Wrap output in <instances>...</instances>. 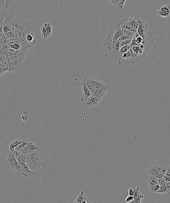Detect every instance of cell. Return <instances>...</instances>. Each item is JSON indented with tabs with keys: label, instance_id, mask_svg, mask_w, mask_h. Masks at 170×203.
I'll return each instance as SVG.
<instances>
[{
	"label": "cell",
	"instance_id": "obj_25",
	"mask_svg": "<svg viewBox=\"0 0 170 203\" xmlns=\"http://www.w3.org/2000/svg\"><path fill=\"white\" fill-rule=\"evenodd\" d=\"M7 14L8 13L5 11H0V32H3L4 19Z\"/></svg>",
	"mask_w": 170,
	"mask_h": 203
},
{
	"label": "cell",
	"instance_id": "obj_38",
	"mask_svg": "<svg viewBox=\"0 0 170 203\" xmlns=\"http://www.w3.org/2000/svg\"><path fill=\"white\" fill-rule=\"evenodd\" d=\"M1 1V2H2V3L5 4V9H8L9 5L10 3H12L13 1Z\"/></svg>",
	"mask_w": 170,
	"mask_h": 203
},
{
	"label": "cell",
	"instance_id": "obj_29",
	"mask_svg": "<svg viewBox=\"0 0 170 203\" xmlns=\"http://www.w3.org/2000/svg\"><path fill=\"white\" fill-rule=\"evenodd\" d=\"M9 49L14 50H18L21 49V46L17 42L12 43L11 44L9 45Z\"/></svg>",
	"mask_w": 170,
	"mask_h": 203
},
{
	"label": "cell",
	"instance_id": "obj_1",
	"mask_svg": "<svg viewBox=\"0 0 170 203\" xmlns=\"http://www.w3.org/2000/svg\"><path fill=\"white\" fill-rule=\"evenodd\" d=\"M48 154L49 151L40 144L38 150L27 155L25 164L31 171L43 172L49 175L52 162Z\"/></svg>",
	"mask_w": 170,
	"mask_h": 203
},
{
	"label": "cell",
	"instance_id": "obj_41",
	"mask_svg": "<svg viewBox=\"0 0 170 203\" xmlns=\"http://www.w3.org/2000/svg\"><path fill=\"white\" fill-rule=\"evenodd\" d=\"M165 186H166L168 190V194H170V182H166L165 184Z\"/></svg>",
	"mask_w": 170,
	"mask_h": 203
},
{
	"label": "cell",
	"instance_id": "obj_22",
	"mask_svg": "<svg viewBox=\"0 0 170 203\" xmlns=\"http://www.w3.org/2000/svg\"><path fill=\"white\" fill-rule=\"evenodd\" d=\"M88 200V198L87 196L84 194L83 191L81 192L80 194L78 195L75 201L73 203H82Z\"/></svg>",
	"mask_w": 170,
	"mask_h": 203
},
{
	"label": "cell",
	"instance_id": "obj_17",
	"mask_svg": "<svg viewBox=\"0 0 170 203\" xmlns=\"http://www.w3.org/2000/svg\"><path fill=\"white\" fill-rule=\"evenodd\" d=\"M109 88V86L106 84H104L102 87L97 89V92L95 97H96L98 100L100 101L102 97L105 95L107 89Z\"/></svg>",
	"mask_w": 170,
	"mask_h": 203
},
{
	"label": "cell",
	"instance_id": "obj_43",
	"mask_svg": "<svg viewBox=\"0 0 170 203\" xmlns=\"http://www.w3.org/2000/svg\"><path fill=\"white\" fill-rule=\"evenodd\" d=\"M96 203V202H94V201H91L90 202V203Z\"/></svg>",
	"mask_w": 170,
	"mask_h": 203
},
{
	"label": "cell",
	"instance_id": "obj_6",
	"mask_svg": "<svg viewBox=\"0 0 170 203\" xmlns=\"http://www.w3.org/2000/svg\"><path fill=\"white\" fill-rule=\"evenodd\" d=\"M12 25L14 29H16L22 30L29 33L33 32V28L30 21H28L18 17H14L12 20Z\"/></svg>",
	"mask_w": 170,
	"mask_h": 203
},
{
	"label": "cell",
	"instance_id": "obj_8",
	"mask_svg": "<svg viewBox=\"0 0 170 203\" xmlns=\"http://www.w3.org/2000/svg\"><path fill=\"white\" fill-rule=\"evenodd\" d=\"M153 33L151 31L146 33L143 37L141 44L144 46V51L146 53L149 50L155 49V38L153 36Z\"/></svg>",
	"mask_w": 170,
	"mask_h": 203
},
{
	"label": "cell",
	"instance_id": "obj_33",
	"mask_svg": "<svg viewBox=\"0 0 170 203\" xmlns=\"http://www.w3.org/2000/svg\"><path fill=\"white\" fill-rule=\"evenodd\" d=\"M163 179L166 182H170V168L168 170L166 173H165Z\"/></svg>",
	"mask_w": 170,
	"mask_h": 203
},
{
	"label": "cell",
	"instance_id": "obj_13",
	"mask_svg": "<svg viewBox=\"0 0 170 203\" xmlns=\"http://www.w3.org/2000/svg\"><path fill=\"white\" fill-rule=\"evenodd\" d=\"M150 31V28L148 26V24L145 21H143L142 20H140L139 23L138 27L137 33L139 34L140 36L143 38L145 34L147 32Z\"/></svg>",
	"mask_w": 170,
	"mask_h": 203
},
{
	"label": "cell",
	"instance_id": "obj_39",
	"mask_svg": "<svg viewBox=\"0 0 170 203\" xmlns=\"http://www.w3.org/2000/svg\"><path fill=\"white\" fill-rule=\"evenodd\" d=\"M134 199V197L132 196L128 195V196L126 198V200H125V202L126 203H129V202H131Z\"/></svg>",
	"mask_w": 170,
	"mask_h": 203
},
{
	"label": "cell",
	"instance_id": "obj_40",
	"mask_svg": "<svg viewBox=\"0 0 170 203\" xmlns=\"http://www.w3.org/2000/svg\"><path fill=\"white\" fill-rule=\"evenodd\" d=\"M165 183H166V181H165V180L163 178L159 179L158 184L160 186H163V185H165Z\"/></svg>",
	"mask_w": 170,
	"mask_h": 203
},
{
	"label": "cell",
	"instance_id": "obj_37",
	"mask_svg": "<svg viewBox=\"0 0 170 203\" xmlns=\"http://www.w3.org/2000/svg\"><path fill=\"white\" fill-rule=\"evenodd\" d=\"M135 190H136V188H134V187H130L128 190V192L127 193V194L128 195L133 196L134 195Z\"/></svg>",
	"mask_w": 170,
	"mask_h": 203
},
{
	"label": "cell",
	"instance_id": "obj_4",
	"mask_svg": "<svg viewBox=\"0 0 170 203\" xmlns=\"http://www.w3.org/2000/svg\"><path fill=\"white\" fill-rule=\"evenodd\" d=\"M25 138V136L20 132L12 131L10 132L7 138L9 150L13 153L16 147Z\"/></svg>",
	"mask_w": 170,
	"mask_h": 203
},
{
	"label": "cell",
	"instance_id": "obj_2",
	"mask_svg": "<svg viewBox=\"0 0 170 203\" xmlns=\"http://www.w3.org/2000/svg\"><path fill=\"white\" fill-rule=\"evenodd\" d=\"M0 161L2 166L18 175L16 169L17 161L13 153L9 150L7 138L0 144Z\"/></svg>",
	"mask_w": 170,
	"mask_h": 203
},
{
	"label": "cell",
	"instance_id": "obj_16",
	"mask_svg": "<svg viewBox=\"0 0 170 203\" xmlns=\"http://www.w3.org/2000/svg\"><path fill=\"white\" fill-rule=\"evenodd\" d=\"M145 172L146 173H147L148 175H152V176L155 177L158 179L163 178L164 176L163 175L159 173L156 169H155L151 165H150L149 167H148L147 169L145 171Z\"/></svg>",
	"mask_w": 170,
	"mask_h": 203
},
{
	"label": "cell",
	"instance_id": "obj_19",
	"mask_svg": "<svg viewBox=\"0 0 170 203\" xmlns=\"http://www.w3.org/2000/svg\"><path fill=\"white\" fill-rule=\"evenodd\" d=\"M134 199L131 202L129 203H141V200L144 199V196L142 194H140L139 192L138 188H136L134 195L133 196Z\"/></svg>",
	"mask_w": 170,
	"mask_h": 203
},
{
	"label": "cell",
	"instance_id": "obj_21",
	"mask_svg": "<svg viewBox=\"0 0 170 203\" xmlns=\"http://www.w3.org/2000/svg\"><path fill=\"white\" fill-rule=\"evenodd\" d=\"M126 0H110V2L118 9H123Z\"/></svg>",
	"mask_w": 170,
	"mask_h": 203
},
{
	"label": "cell",
	"instance_id": "obj_26",
	"mask_svg": "<svg viewBox=\"0 0 170 203\" xmlns=\"http://www.w3.org/2000/svg\"><path fill=\"white\" fill-rule=\"evenodd\" d=\"M29 141L30 140H29L28 138H26V137L24 140L21 141V143L20 144L18 145L17 147H16V149H14V150H17V151H21L22 149L24 148V147L26 146V145H27V144H28V143H29Z\"/></svg>",
	"mask_w": 170,
	"mask_h": 203
},
{
	"label": "cell",
	"instance_id": "obj_31",
	"mask_svg": "<svg viewBox=\"0 0 170 203\" xmlns=\"http://www.w3.org/2000/svg\"><path fill=\"white\" fill-rule=\"evenodd\" d=\"M122 33H123V35L131 37L132 38H133L135 34L136 33H135L130 31H129V30H126V29H122Z\"/></svg>",
	"mask_w": 170,
	"mask_h": 203
},
{
	"label": "cell",
	"instance_id": "obj_24",
	"mask_svg": "<svg viewBox=\"0 0 170 203\" xmlns=\"http://www.w3.org/2000/svg\"><path fill=\"white\" fill-rule=\"evenodd\" d=\"M25 39L27 42L33 45L36 44V39L34 37V35L33 34V32L29 33V34H27L25 36Z\"/></svg>",
	"mask_w": 170,
	"mask_h": 203
},
{
	"label": "cell",
	"instance_id": "obj_34",
	"mask_svg": "<svg viewBox=\"0 0 170 203\" xmlns=\"http://www.w3.org/2000/svg\"><path fill=\"white\" fill-rule=\"evenodd\" d=\"M20 153L21 155H28L29 153H30L31 152H30L29 150L28 149L27 147L25 146V147H24V148L22 149L21 151H20Z\"/></svg>",
	"mask_w": 170,
	"mask_h": 203
},
{
	"label": "cell",
	"instance_id": "obj_18",
	"mask_svg": "<svg viewBox=\"0 0 170 203\" xmlns=\"http://www.w3.org/2000/svg\"><path fill=\"white\" fill-rule=\"evenodd\" d=\"M86 77L88 79V80L92 84L94 88L98 89L99 88L102 87L105 84L97 79L96 78H95V77H91V76H86Z\"/></svg>",
	"mask_w": 170,
	"mask_h": 203
},
{
	"label": "cell",
	"instance_id": "obj_20",
	"mask_svg": "<svg viewBox=\"0 0 170 203\" xmlns=\"http://www.w3.org/2000/svg\"><path fill=\"white\" fill-rule=\"evenodd\" d=\"M99 102V101L98 100L96 97L91 96L88 98V100L87 101L85 105L88 107H95L98 105Z\"/></svg>",
	"mask_w": 170,
	"mask_h": 203
},
{
	"label": "cell",
	"instance_id": "obj_12",
	"mask_svg": "<svg viewBox=\"0 0 170 203\" xmlns=\"http://www.w3.org/2000/svg\"><path fill=\"white\" fill-rule=\"evenodd\" d=\"M82 95L80 98V100L85 105L88 98L91 96L90 90L87 87L84 81L82 79L81 82Z\"/></svg>",
	"mask_w": 170,
	"mask_h": 203
},
{
	"label": "cell",
	"instance_id": "obj_7",
	"mask_svg": "<svg viewBox=\"0 0 170 203\" xmlns=\"http://www.w3.org/2000/svg\"><path fill=\"white\" fill-rule=\"evenodd\" d=\"M14 17L13 13L7 14L4 19L3 24V32L8 40L14 34V29L12 25V20Z\"/></svg>",
	"mask_w": 170,
	"mask_h": 203
},
{
	"label": "cell",
	"instance_id": "obj_27",
	"mask_svg": "<svg viewBox=\"0 0 170 203\" xmlns=\"http://www.w3.org/2000/svg\"><path fill=\"white\" fill-rule=\"evenodd\" d=\"M131 48V47L130 45L121 47V49L119 50V53H118L119 56H121V55H122L123 54L127 52H128V51Z\"/></svg>",
	"mask_w": 170,
	"mask_h": 203
},
{
	"label": "cell",
	"instance_id": "obj_9",
	"mask_svg": "<svg viewBox=\"0 0 170 203\" xmlns=\"http://www.w3.org/2000/svg\"><path fill=\"white\" fill-rule=\"evenodd\" d=\"M150 165L156 169L159 173L165 175V173L170 168V161L167 160H163L154 162Z\"/></svg>",
	"mask_w": 170,
	"mask_h": 203
},
{
	"label": "cell",
	"instance_id": "obj_23",
	"mask_svg": "<svg viewBox=\"0 0 170 203\" xmlns=\"http://www.w3.org/2000/svg\"><path fill=\"white\" fill-rule=\"evenodd\" d=\"M39 145H40L39 144L33 143L31 141H29L26 145V147L30 152H32L36 150H38L39 148Z\"/></svg>",
	"mask_w": 170,
	"mask_h": 203
},
{
	"label": "cell",
	"instance_id": "obj_42",
	"mask_svg": "<svg viewBox=\"0 0 170 203\" xmlns=\"http://www.w3.org/2000/svg\"><path fill=\"white\" fill-rule=\"evenodd\" d=\"M90 201H89V200L87 201H85V202H83L82 203H90ZM71 203H73V202H71Z\"/></svg>",
	"mask_w": 170,
	"mask_h": 203
},
{
	"label": "cell",
	"instance_id": "obj_36",
	"mask_svg": "<svg viewBox=\"0 0 170 203\" xmlns=\"http://www.w3.org/2000/svg\"><path fill=\"white\" fill-rule=\"evenodd\" d=\"M132 39H129V40L123 41L121 42V43H120L121 48V47H123V46H126L129 45L130 44L131 41H132Z\"/></svg>",
	"mask_w": 170,
	"mask_h": 203
},
{
	"label": "cell",
	"instance_id": "obj_35",
	"mask_svg": "<svg viewBox=\"0 0 170 203\" xmlns=\"http://www.w3.org/2000/svg\"><path fill=\"white\" fill-rule=\"evenodd\" d=\"M132 38H132L131 37L123 35L122 36H121L120 38H118L117 41H118V42H121L122 41H123L127 40H129V39H132Z\"/></svg>",
	"mask_w": 170,
	"mask_h": 203
},
{
	"label": "cell",
	"instance_id": "obj_11",
	"mask_svg": "<svg viewBox=\"0 0 170 203\" xmlns=\"http://www.w3.org/2000/svg\"><path fill=\"white\" fill-rule=\"evenodd\" d=\"M41 30L43 39L45 40L52 34V26L51 25V24L46 23L41 26Z\"/></svg>",
	"mask_w": 170,
	"mask_h": 203
},
{
	"label": "cell",
	"instance_id": "obj_14",
	"mask_svg": "<svg viewBox=\"0 0 170 203\" xmlns=\"http://www.w3.org/2000/svg\"><path fill=\"white\" fill-rule=\"evenodd\" d=\"M140 20L141 18H139L138 17H131L128 18V24L133 32L135 33H137V30Z\"/></svg>",
	"mask_w": 170,
	"mask_h": 203
},
{
	"label": "cell",
	"instance_id": "obj_10",
	"mask_svg": "<svg viewBox=\"0 0 170 203\" xmlns=\"http://www.w3.org/2000/svg\"><path fill=\"white\" fill-rule=\"evenodd\" d=\"M141 177L143 183L144 184V185L146 187L147 189L148 190L152 186L159 184L158 179L153 177L152 175H148L146 173L145 171L143 172Z\"/></svg>",
	"mask_w": 170,
	"mask_h": 203
},
{
	"label": "cell",
	"instance_id": "obj_28",
	"mask_svg": "<svg viewBox=\"0 0 170 203\" xmlns=\"http://www.w3.org/2000/svg\"><path fill=\"white\" fill-rule=\"evenodd\" d=\"M26 156H27V155H21L17 157L16 159H17V163H19L20 164H22L25 163Z\"/></svg>",
	"mask_w": 170,
	"mask_h": 203
},
{
	"label": "cell",
	"instance_id": "obj_30",
	"mask_svg": "<svg viewBox=\"0 0 170 203\" xmlns=\"http://www.w3.org/2000/svg\"><path fill=\"white\" fill-rule=\"evenodd\" d=\"M156 193H162V194H166L168 193V190L167 188L165 185L160 186L159 189L158 190Z\"/></svg>",
	"mask_w": 170,
	"mask_h": 203
},
{
	"label": "cell",
	"instance_id": "obj_32",
	"mask_svg": "<svg viewBox=\"0 0 170 203\" xmlns=\"http://www.w3.org/2000/svg\"><path fill=\"white\" fill-rule=\"evenodd\" d=\"M160 188V185L159 184L157 185H154L151 187L149 189V191L151 193H156L158 190H159Z\"/></svg>",
	"mask_w": 170,
	"mask_h": 203
},
{
	"label": "cell",
	"instance_id": "obj_3",
	"mask_svg": "<svg viewBox=\"0 0 170 203\" xmlns=\"http://www.w3.org/2000/svg\"><path fill=\"white\" fill-rule=\"evenodd\" d=\"M21 165L23 173V176L30 179L35 184L38 183L41 180L48 177V175L43 172H38L31 171L25 163L21 164Z\"/></svg>",
	"mask_w": 170,
	"mask_h": 203
},
{
	"label": "cell",
	"instance_id": "obj_5",
	"mask_svg": "<svg viewBox=\"0 0 170 203\" xmlns=\"http://www.w3.org/2000/svg\"><path fill=\"white\" fill-rule=\"evenodd\" d=\"M4 63L6 66V69L8 72H12L17 70L21 71L24 67V61L20 59L12 57H6Z\"/></svg>",
	"mask_w": 170,
	"mask_h": 203
},
{
	"label": "cell",
	"instance_id": "obj_15",
	"mask_svg": "<svg viewBox=\"0 0 170 203\" xmlns=\"http://www.w3.org/2000/svg\"><path fill=\"white\" fill-rule=\"evenodd\" d=\"M157 13L158 16L163 17H168L170 16V5H165L159 7Z\"/></svg>",
	"mask_w": 170,
	"mask_h": 203
}]
</instances>
